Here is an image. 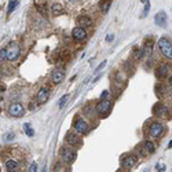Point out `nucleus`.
<instances>
[{"instance_id": "obj_1", "label": "nucleus", "mask_w": 172, "mask_h": 172, "mask_svg": "<svg viewBox=\"0 0 172 172\" xmlns=\"http://www.w3.org/2000/svg\"><path fill=\"white\" fill-rule=\"evenodd\" d=\"M4 50H6L7 61H11V62L17 61L21 55V48H20V46H18V43H15V42H11L7 47H4Z\"/></svg>"}, {"instance_id": "obj_2", "label": "nucleus", "mask_w": 172, "mask_h": 172, "mask_svg": "<svg viewBox=\"0 0 172 172\" xmlns=\"http://www.w3.org/2000/svg\"><path fill=\"white\" fill-rule=\"evenodd\" d=\"M157 46L160 48L161 54L165 57L167 59H172V42L167 37H161L157 42Z\"/></svg>"}, {"instance_id": "obj_3", "label": "nucleus", "mask_w": 172, "mask_h": 172, "mask_svg": "<svg viewBox=\"0 0 172 172\" xmlns=\"http://www.w3.org/2000/svg\"><path fill=\"white\" fill-rule=\"evenodd\" d=\"M76 152L73 149H70V147H62L61 150H59V157H61L62 161H65V163L70 164L73 163V161L76 160Z\"/></svg>"}, {"instance_id": "obj_4", "label": "nucleus", "mask_w": 172, "mask_h": 172, "mask_svg": "<svg viewBox=\"0 0 172 172\" xmlns=\"http://www.w3.org/2000/svg\"><path fill=\"white\" fill-rule=\"evenodd\" d=\"M9 113L11 114L13 117H24L25 114V109L21 105L20 102H13L11 105L9 106Z\"/></svg>"}, {"instance_id": "obj_5", "label": "nucleus", "mask_w": 172, "mask_h": 172, "mask_svg": "<svg viewBox=\"0 0 172 172\" xmlns=\"http://www.w3.org/2000/svg\"><path fill=\"white\" fill-rule=\"evenodd\" d=\"M163 132H164V125L161 123H153L149 128V135L154 139L160 138L163 135Z\"/></svg>"}, {"instance_id": "obj_6", "label": "nucleus", "mask_w": 172, "mask_h": 172, "mask_svg": "<svg viewBox=\"0 0 172 172\" xmlns=\"http://www.w3.org/2000/svg\"><path fill=\"white\" fill-rule=\"evenodd\" d=\"M88 123L84 119H77L75 121V131L77 134H81V135H84V134L88 132Z\"/></svg>"}, {"instance_id": "obj_7", "label": "nucleus", "mask_w": 172, "mask_h": 172, "mask_svg": "<svg viewBox=\"0 0 172 172\" xmlns=\"http://www.w3.org/2000/svg\"><path fill=\"white\" fill-rule=\"evenodd\" d=\"M48 97H50V91H48V88H46V87H42V88L37 91V95H36V101L39 105H42V103H46L48 101Z\"/></svg>"}, {"instance_id": "obj_8", "label": "nucleus", "mask_w": 172, "mask_h": 172, "mask_svg": "<svg viewBox=\"0 0 172 172\" xmlns=\"http://www.w3.org/2000/svg\"><path fill=\"white\" fill-rule=\"evenodd\" d=\"M110 108H112L110 101L106 99V101H101V102L95 106V110H97L99 114H106L109 110H110Z\"/></svg>"}, {"instance_id": "obj_9", "label": "nucleus", "mask_w": 172, "mask_h": 172, "mask_svg": "<svg viewBox=\"0 0 172 172\" xmlns=\"http://www.w3.org/2000/svg\"><path fill=\"white\" fill-rule=\"evenodd\" d=\"M77 25L79 28H90V26L94 25V21L91 20L90 17H87V15H80V17L77 18Z\"/></svg>"}, {"instance_id": "obj_10", "label": "nucleus", "mask_w": 172, "mask_h": 172, "mask_svg": "<svg viewBox=\"0 0 172 172\" xmlns=\"http://www.w3.org/2000/svg\"><path fill=\"white\" fill-rule=\"evenodd\" d=\"M72 37L75 40H77V42H81V40H86V37H87V32L84 31L83 28H75L72 31Z\"/></svg>"}, {"instance_id": "obj_11", "label": "nucleus", "mask_w": 172, "mask_h": 172, "mask_svg": "<svg viewBox=\"0 0 172 172\" xmlns=\"http://www.w3.org/2000/svg\"><path fill=\"white\" fill-rule=\"evenodd\" d=\"M66 143L69 145V146H77V145L81 143V139L80 136L77 135V134H68L66 135Z\"/></svg>"}, {"instance_id": "obj_12", "label": "nucleus", "mask_w": 172, "mask_h": 172, "mask_svg": "<svg viewBox=\"0 0 172 172\" xmlns=\"http://www.w3.org/2000/svg\"><path fill=\"white\" fill-rule=\"evenodd\" d=\"M154 22H156V25L163 26V28H167V14L164 11L157 13V14H156V17H154Z\"/></svg>"}, {"instance_id": "obj_13", "label": "nucleus", "mask_w": 172, "mask_h": 172, "mask_svg": "<svg viewBox=\"0 0 172 172\" xmlns=\"http://www.w3.org/2000/svg\"><path fill=\"white\" fill-rule=\"evenodd\" d=\"M65 79V73L64 70H59V69H55L53 72V75H51V81H53L54 84H59L62 83V80Z\"/></svg>"}, {"instance_id": "obj_14", "label": "nucleus", "mask_w": 172, "mask_h": 172, "mask_svg": "<svg viewBox=\"0 0 172 172\" xmlns=\"http://www.w3.org/2000/svg\"><path fill=\"white\" fill-rule=\"evenodd\" d=\"M135 164H136V157L135 156H131V154L124 156L123 160H121V165L125 167V168H131V167H134Z\"/></svg>"}, {"instance_id": "obj_15", "label": "nucleus", "mask_w": 172, "mask_h": 172, "mask_svg": "<svg viewBox=\"0 0 172 172\" xmlns=\"http://www.w3.org/2000/svg\"><path fill=\"white\" fill-rule=\"evenodd\" d=\"M153 113H154V116L161 117V116H165V113H168V109H167V106L163 105V103H157V105H154V108H153Z\"/></svg>"}, {"instance_id": "obj_16", "label": "nucleus", "mask_w": 172, "mask_h": 172, "mask_svg": "<svg viewBox=\"0 0 172 172\" xmlns=\"http://www.w3.org/2000/svg\"><path fill=\"white\" fill-rule=\"evenodd\" d=\"M20 168V164L15 160H6V169L7 172H17Z\"/></svg>"}, {"instance_id": "obj_17", "label": "nucleus", "mask_w": 172, "mask_h": 172, "mask_svg": "<svg viewBox=\"0 0 172 172\" xmlns=\"http://www.w3.org/2000/svg\"><path fill=\"white\" fill-rule=\"evenodd\" d=\"M168 70H169V66H168V65H161V66H158L157 72H156V76H157V79H164L167 75H168Z\"/></svg>"}, {"instance_id": "obj_18", "label": "nucleus", "mask_w": 172, "mask_h": 172, "mask_svg": "<svg viewBox=\"0 0 172 172\" xmlns=\"http://www.w3.org/2000/svg\"><path fill=\"white\" fill-rule=\"evenodd\" d=\"M142 147L145 149V152H146V153H153L156 150L154 143H153V142H150V141H145L143 145H142Z\"/></svg>"}, {"instance_id": "obj_19", "label": "nucleus", "mask_w": 172, "mask_h": 172, "mask_svg": "<svg viewBox=\"0 0 172 172\" xmlns=\"http://www.w3.org/2000/svg\"><path fill=\"white\" fill-rule=\"evenodd\" d=\"M51 11H53V14L54 15H59V14H62V6L59 3H53L51 4Z\"/></svg>"}, {"instance_id": "obj_20", "label": "nucleus", "mask_w": 172, "mask_h": 172, "mask_svg": "<svg viewBox=\"0 0 172 172\" xmlns=\"http://www.w3.org/2000/svg\"><path fill=\"white\" fill-rule=\"evenodd\" d=\"M18 4H20V2H17V0H11V2H9V7H7V13H13L15 9L18 7Z\"/></svg>"}, {"instance_id": "obj_21", "label": "nucleus", "mask_w": 172, "mask_h": 172, "mask_svg": "<svg viewBox=\"0 0 172 172\" xmlns=\"http://www.w3.org/2000/svg\"><path fill=\"white\" fill-rule=\"evenodd\" d=\"M24 130H25V134H26L28 136H33V135H35V130L32 128V125L29 124V123L24 124Z\"/></svg>"}, {"instance_id": "obj_22", "label": "nucleus", "mask_w": 172, "mask_h": 172, "mask_svg": "<svg viewBox=\"0 0 172 172\" xmlns=\"http://www.w3.org/2000/svg\"><path fill=\"white\" fill-rule=\"evenodd\" d=\"M110 4H112V2H101V3H99L101 11H102V13H106L109 9H110Z\"/></svg>"}, {"instance_id": "obj_23", "label": "nucleus", "mask_w": 172, "mask_h": 172, "mask_svg": "<svg viewBox=\"0 0 172 172\" xmlns=\"http://www.w3.org/2000/svg\"><path fill=\"white\" fill-rule=\"evenodd\" d=\"M36 9L37 10H39V11L40 13H42V14L43 15H46V14H47V10H46V4L44 3H37V2H36Z\"/></svg>"}, {"instance_id": "obj_24", "label": "nucleus", "mask_w": 172, "mask_h": 172, "mask_svg": "<svg viewBox=\"0 0 172 172\" xmlns=\"http://www.w3.org/2000/svg\"><path fill=\"white\" fill-rule=\"evenodd\" d=\"M68 99H69V95H64V97L61 98V101H59V108H61V109L64 108V106L66 105V101Z\"/></svg>"}, {"instance_id": "obj_25", "label": "nucleus", "mask_w": 172, "mask_h": 172, "mask_svg": "<svg viewBox=\"0 0 172 172\" xmlns=\"http://www.w3.org/2000/svg\"><path fill=\"white\" fill-rule=\"evenodd\" d=\"M149 10H150V3L147 2L146 3V6H145V9H143V14H142V18H145L147 15V13H149Z\"/></svg>"}, {"instance_id": "obj_26", "label": "nucleus", "mask_w": 172, "mask_h": 172, "mask_svg": "<svg viewBox=\"0 0 172 172\" xmlns=\"http://www.w3.org/2000/svg\"><path fill=\"white\" fill-rule=\"evenodd\" d=\"M28 172H37V164L36 163H32L31 167H29Z\"/></svg>"}, {"instance_id": "obj_27", "label": "nucleus", "mask_w": 172, "mask_h": 172, "mask_svg": "<svg viewBox=\"0 0 172 172\" xmlns=\"http://www.w3.org/2000/svg\"><path fill=\"white\" fill-rule=\"evenodd\" d=\"M2 61H7V58H6V50H0V62Z\"/></svg>"}, {"instance_id": "obj_28", "label": "nucleus", "mask_w": 172, "mask_h": 172, "mask_svg": "<svg viewBox=\"0 0 172 172\" xmlns=\"http://www.w3.org/2000/svg\"><path fill=\"white\" fill-rule=\"evenodd\" d=\"M11 139H14V134H13V132L6 134V136H4V141H11Z\"/></svg>"}, {"instance_id": "obj_29", "label": "nucleus", "mask_w": 172, "mask_h": 172, "mask_svg": "<svg viewBox=\"0 0 172 172\" xmlns=\"http://www.w3.org/2000/svg\"><path fill=\"white\" fill-rule=\"evenodd\" d=\"M105 65H106V61H103V62H102V64H101V65H99V66H98V68H97V69H95V72H97V73H98V72H101V70H102V68H103V66H105Z\"/></svg>"}, {"instance_id": "obj_30", "label": "nucleus", "mask_w": 172, "mask_h": 172, "mask_svg": "<svg viewBox=\"0 0 172 172\" xmlns=\"http://www.w3.org/2000/svg\"><path fill=\"white\" fill-rule=\"evenodd\" d=\"M109 97V91H103L102 95H101V101H105V98Z\"/></svg>"}, {"instance_id": "obj_31", "label": "nucleus", "mask_w": 172, "mask_h": 172, "mask_svg": "<svg viewBox=\"0 0 172 172\" xmlns=\"http://www.w3.org/2000/svg\"><path fill=\"white\" fill-rule=\"evenodd\" d=\"M164 169H165V167H164V165H160V164L157 165V171H158V172H160V171H164Z\"/></svg>"}, {"instance_id": "obj_32", "label": "nucleus", "mask_w": 172, "mask_h": 172, "mask_svg": "<svg viewBox=\"0 0 172 172\" xmlns=\"http://www.w3.org/2000/svg\"><path fill=\"white\" fill-rule=\"evenodd\" d=\"M113 40V35H109V37H108V42H112Z\"/></svg>"}, {"instance_id": "obj_33", "label": "nucleus", "mask_w": 172, "mask_h": 172, "mask_svg": "<svg viewBox=\"0 0 172 172\" xmlns=\"http://www.w3.org/2000/svg\"><path fill=\"white\" fill-rule=\"evenodd\" d=\"M2 95H3V90L0 88V98H2Z\"/></svg>"}, {"instance_id": "obj_34", "label": "nucleus", "mask_w": 172, "mask_h": 172, "mask_svg": "<svg viewBox=\"0 0 172 172\" xmlns=\"http://www.w3.org/2000/svg\"><path fill=\"white\" fill-rule=\"evenodd\" d=\"M168 147H172V141H171V142H169V143H168Z\"/></svg>"}, {"instance_id": "obj_35", "label": "nucleus", "mask_w": 172, "mask_h": 172, "mask_svg": "<svg viewBox=\"0 0 172 172\" xmlns=\"http://www.w3.org/2000/svg\"><path fill=\"white\" fill-rule=\"evenodd\" d=\"M169 84L172 86V77H169Z\"/></svg>"}, {"instance_id": "obj_36", "label": "nucleus", "mask_w": 172, "mask_h": 172, "mask_svg": "<svg viewBox=\"0 0 172 172\" xmlns=\"http://www.w3.org/2000/svg\"><path fill=\"white\" fill-rule=\"evenodd\" d=\"M43 172H46V168H43Z\"/></svg>"}, {"instance_id": "obj_37", "label": "nucleus", "mask_w": 172, "mask_h": 172, "mask_svg": "<svg viewBox=\"0 0 172 172\" xmlns=\"http://www.w3.org/2000/svg\"><path fill=\"white\" fill-rule=\"evenodd\" d=\"M0 172H2V169H0Z\"/></svg>"}]
</instances>
